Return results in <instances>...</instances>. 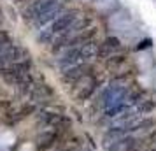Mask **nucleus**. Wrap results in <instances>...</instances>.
Returning a JSON list of instances; mask_svg holds the SVG:
<instances>
[{
  "label": "nucleus",
  "instance_id": "1",
  "mask_svg": "<svg viewBox=\"0 0 156 151\" xmlns=\"http://www.w3.org/2000/svg\"><path fill=\"white\" fill-rule=\"evenodd\" d=\"M95 55V46L91 42H84L79 46H72L69 49H63V55L58 58V65L62 67V70H69L74 67H81V65H88Z\"/></svg>",
  "mask_w": 156,
  "mask_h": 151
},
{
  "label": "nucleus",
  "instance_id": "2",
  "mask_svg": "<svg viewBox=\"0 0 156 151\" xmlns=\"http://www.w3.org/2000/svg\"><path fill=\"white\" fill-rule=\"evenodd\" d=\"M104 144H105L107 151H137V148H139V141L133 135L116 137V139L107 141Z\"/></svg>",
  "mask_w": 156,
  "mask_h": 151
},
{
  "label": "nucleus",
  "instance_id": "3",
  "mask_svg": "<svg viewBox=\"0 0 156 151\" xmlns=\"http://www.w3.org/2000/svg\"><path fill=\"white\" fill-rule=\"evenodd\" d=\"M56 128H49L46 130V132H42L41 135H39V139H37V148H39V151H46L48 148H51L53 144H55V141H56Z\"/></svg>",
  "mask_w": 156,
  "mask_h": 151
}]
</instances>
